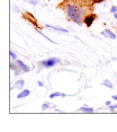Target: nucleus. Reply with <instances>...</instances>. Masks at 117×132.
Segmentation results:
<instances>
[{
	"instance_id": "f257e3e1",
	"label": "nucleus",
	"mask_w": 117,
	"mask_h": 132,
	"mask_svg": "<svg viewBox=\"0 0 117 132\" xmlns=\"http://www.w3.org/2000/svg\"><path fill=\"white\" fill-rule=\"evenodd\" d=\"M62 8L64 9L68 19H70L71 22L76 23L78 25H82L83 18H85L86 13H87L86 7H83L79 2L69 1V2H65Z\"/></svg>"
},
{
	"instance_id": "f03ea898",
	"label": "nucleus",
	"mask_w": 117,
	"mask_h": 132,
	"mask_svg": "<svg viewBox=\"0 0 117 132\" xmlns=\"http://www.w3.org/2000/svg\"><path fill=\"white\" fill-rule=\"evenodd\" d=\"M10 69L14 71L16 76H18L22 72H29V70H31V68L28 65H26L23 61H20V60H15V62L11 61Z\"/></svg>"
},
{
	"instance_id": "7ed1b4c3",
	"label": "nucleus",
	"mask_w": 117,
	"mask_h": 132,
	"mask_svg": "<svg viewBox=\"0 0 117 132\" xmlns=\"http://www.w3.org/2000/svg\"><path fill=\"white\" fill-rule=\"evenodd\" d=\"M58 63H60V59L59 58H49L47 60H44V61H42L40 65L43 68H52L54 65H56Z\"/></svg>"
},
{
	"instance_id": "20e7f679",
	"label": "nucleus",
	"mask_w": 117,
	"mask_h": 132,
	"mask_svg": "<svg viewBox=\"0 0 117 132\" xmlns=\"http://www.w3.org/2000/svg\"><path fill=\"white\" fill-rule=\"evenodd\" d=\"M96 19V15L95 14H89V15H86L85 18H83V23L86 24L87 27H90L92 25V23L95 22Z\"/></svg>"
},
{
	"instance_id": "39448f33",
	"label": "nucleus",
	"mask_w": 117,
	"mask_h": 132,
	"mask_svg": "<svg viewBox=\"0 0 117 132\" xmlns=\"http://www.w3.org/2000/svg\"><path fill=\"white\" fill-rule=\"evenodd\" d=\"M24 85H25V80H23V79H18L17 81L14 84V85H11L10 90H13V89H23Z\"/></svg>"
},
{
	"instance_id": "423d86ee",
	"label": "nucleus",
	"mask_w": 117,
	"mask_h": 132,
	"mask_svg": "<svg viewBox=\"0 0 117 132\" xmlns=\"http://www.w3.org/2000/svg\"><path fill=\"white\" fill-rule=\"evenodd\" d=\"M101 34H103L105 37H108V38H113V40L116 38V34L110 31V29H104V31L101 32Z\"/></svg>"
},
{
	"instance_id": "0eeeda50",
	"label": "nucleus",
	"mask_w": 117,
	"mask_h": 132,
	"mask_svg": "<svg viewBox=\"0 0 117 132\" xmlns=\"http://www.w3.org/2000/svg\"><path fill=\"white\" fill-rule=\"evenodd\" d=\"M46 28L53 29V31H58V32H62V33H68V29L62 28V27H58V26H52V25H45Z\"/></svg>"
},
{
	"instance_id": "6e6552de",
	"label": "nucleus",
	"mask_w": 117,
	"mask_h": 132,
	"mask_svg": "<svg viewBox=\"0 0 117 132\" xmlns=\"http://www.w3.org/2000/svg\"><path fill=\"white\" fill-rule=\"evenodd\" d=\"M80 112H83V113H94L95 109H94V107L88 106V105H85V106L80 107Z\"/></svg>"
},
{
	"instance_id": "1a4fd4ad",
	"label": "nucleus",
	"mask_w": 117,
	"mask_h": 132,
	"mask_svg": "<svg viewBox=\"0 0 117 132\" xmlns=\"http://www.w3.org/2000/svg\"><path fill=\"white\" fill-rule=\"evenodd\" d=\"M29 94H31V90H28V89H24L23 92H20L19 94H18L17 98L22 100V98H25V97H27V96H29Z\"/></svg>"
},
{
	"instance_id": "9d476101",
	"label": "nucleus",
	"mask_w": 117,
	"mask_h": 132,
	"mask_svg": "<svg viewBox=\"0 0 117 132\" xmlns=\"http://www.w3.org/2000/svg\"><path fill=\"white\" fill-rule=\"evenodd\" d=\"M65 94H63V93H60V92H55V93H52V94L50 95V98H55V97H65Z\"/></svg>"
},
{
	"instance_id": "9b49d317",
	"label": "nucleus",
	"mask_w": 117,
	"mask_h": 132,
	"mask_svg": "<svg viewBox=\"0 0 117 132\" xmlns=\"http://www.w3.org/2000/svg\"><path fill=\"white\" fill-rule=\"evenodd\" d=\"M101 85L105 86V87H107V88H110V89H113V88H114V85L109 81V80H105V81L101 82Z\"/></svg>"
},
{
	"instance_id": "f8f14e48",
	"label": "nucleus",
	"mask_w": 117,
	"mask_h": 132,
	"mask_svg": "<svg viewBox=\"0 0 117 132\" xmlns=\"http://www.w3.org/2000/svg\"><path fill=\"white\" fill-rule=\"evenodd\" d=\"M50 107H54V105H52L50 103V102H45V103L43 104V106H42V110H47V109H50Z\"/></svg>"
},
{
	"instance_id": "ddd939ff",
	"label": "nucleus",
	"mask_w": 117,
	"mask_h": 132,
	"mask_svg": "<svg viewBox=\"0 0 117 132\" xmlns=\"http://www.w3.org/2000/svg\"><path fill=\"white\" fill-rule=\"evenodd\" d=\"M9 54H10V59H11V61H13V60H17V55L15 54L13 51H10V52H9Z\"/></svg>"
},
{
	"instance_id": "4468645a",
	"label": "nucleus",
	"mask_w": 117,
	"mask_h": 132,
	"mask_svg": "<svg viewBox=\"0 0 117 132\" xmlns=\"http://www.w3.org/2000/svg\"><path fill=\"white\" fill-rule=\"evenodd\" d=\"M25 1H27L28 4H31V5H33V6L37 5V0H25Z\"/></svg>"
},
{
	"instance_id": "2eb2a0df",
	"label": "nucleus",
	"mask_w": 117,
	"mask_h": 132,
	"mask_svg": "<svg viewBox=\"0 0 117 132\" xmlns=\"http://www.w3.org/2000/svg\"><path fill=\"white\" fill-rule=\"evenodd\" d=\"M116 109H117V104H114V105L112 104V105H109V110H110V111H115Z\"/></svg>"
},
{
	"instance_id": "dca6fc26",
	"label": "nucleus",
	"mask_w": 117,
	"mask_h": 132,
	"mask_svg": "<svg viewBox=\"0 0 117 132\" xmlns=\"http://www.w3.org/2000/svg\"><path fill=\"white\" fill-rule=\"evenodd\" d=\"M110 13H113V14L117 13V7H116V6H113V7L110 8Z\"/></svg>"
},
{
	"instance_id": "f3484780",
	"label": "nucleus",
	"mask_w": 117,
	"mask_h": 132,
	"mask_svg": "<svg viewBox=\"0 0 117 132\" xmlns=\"http://www.w3.org/2000/svg\"><path fill=\"white\" fill-rule=\"evenodd\" d=\"M37 84H38V86H40V87H43V86H44V84L42 82V81H38Z\"/></svg>"
},
{
	"instance_id": "a211bd4d",
	"label": "nucleus",
	"mask_w": 117,
	"mask_h": 132,
	"mask_svg": "<svg viewBox=\"0 0 117 132\" xmlns=\"http://www.w3.org/2000/svg\"><path fill=\"white\" fill-rule=\"evenodd\" d=\"M106 105H108V106H109V105H112V103H110V101H107V102H106Z\"/></svg>"
},
{
	"instance_id": "6ab92c4d",
	"label": "nucleus",
	"mask_w": 117,
	"mask_h": 132,
	"mask_svg": "<svg viewBox=\"0 0 117 132\" xmlns=\"http://www.w3.org/2000/svg\"><path fill=\"white\" fill-rule=\"evenodd\" d=\"M14 8H15V10H16V11H19V9H18V8H17V6H16V5L14 6Z\"/></svg>"
},
{
	"instance_id": "aec40b11",
	"label": "nucleus",
	"mask_w": 117,
	"mask_h": 132,
	"mask_svg": "<svg viewBox=\"0 0 117 132\" xmlns=\"http://www.w3.org/2000/svg\"><path fill=\"white\" fill-rule=\"evenodd\" d=\"M113 100H115V101H117V95H114V96H113Z\"/></svg>"
},
{
	"instance_id": "412c9836",
	"label": "nucleus",
	"mask_w": 117,
	"mask_h": 132,
	"mask_svg": "<svg viewBox=\"0 0 117 132\" xmlns=\"http://www.w3.org/2000/svg\"><path fill=\"white\" fill-rule=\"evenodd\" d=\"M114 17H115V19L117 20V13H115V14H114Z\"/></svg>"
}]
</instances>
